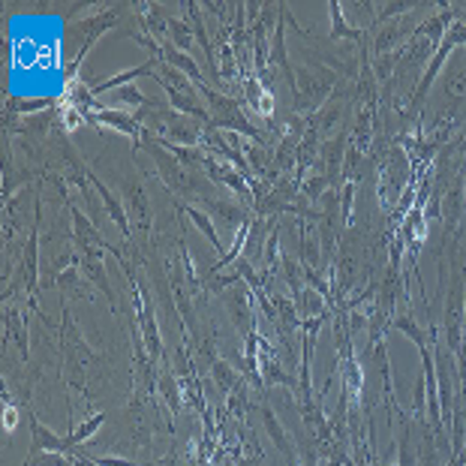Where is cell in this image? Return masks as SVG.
Segmentation results:
<instances>
[{
  "instance_id": "7",
  "label": "cell",
  "mask_w": 466,
  "mask_h": 466,
  "mask_svg": "<svg viewBox=\"0 0 466 466\" xmlns=\"http://www.w3.org/2000/svg\"><path fill=\"white\" fill-rule=\"evenodd\" d=\"M105 418H109L105 412H96V416H91L82 427H76L73 434L67 436V443L73 445V448H78V443H87V439H91V436L96 434V430H100V427L105 425Z\"/></svg>"
},
{
  "instance_id": "5",
  "label": "cell",
  "mask_w": 466,
  "mask_h": 466,
  "mask_svg": "<svg viewBox=\"0 0 466 466\" xmlns=\"http://www.w3.org/2000/svg\"><path fill=\"white\" fill-rule=\"evenodd\" d=\"M91 124H109V127L121 130V133H130V136L139 133L136 121L127 118V114H121V112H100V114H94V118H91Z\"/></svg>"
},
{
  "instance_id": "4",
  "label": "cell",
  "mask_w": 466,
  "mask_h": 466,
  "mask_svg": "<svg viewBox=\"0 0 466 466\" xmlns=\"http://www.w3.org/2000/svg\"><path fill=\"white\" fill-rule=\"evenodd\" d=\"M328 10H331V37L334 40H362V31H355L353 24H346V19H343V10H340V4L337 0H331L328 4Z\"/></svg>"
},
{
  "instance_id": "6",
  "label": "cell",
  "mask_w": 466,
  "mask_h": 466,
  "mask_svg": "<svg viewBox=\"0 0 466 466\" xmlns=\"http://www.w3.org/2000/svg\"><path fill=\"white\" fill-rule=\"evenodd\" d=\"M160 60H169L172 67H181L184 73H187L193 82H196L199 87H202V73L196 69V64H193V60L184 55V51H175L172 46H163V51H160Z\"/></svg>"
},
{
  "instance_id": "17",
  "label": "cell",
  "mask_w": 466,
  "mask_h": 466,
  "mask_svg": "<svg viewBox=\"0 0 466 466\" xmlns=\"http://www.w3.org/2000/svg\"><path fill=\"white\" fill-rule=\"evenodd\" d=\"M169 28H172V40L178 42L181 49H187V46H190V31H187V24H181V22H169Z\"/></svg>"
},
{
  "instance_id": "8",
  "label": "cell",
  "mask_w": 466,
  "mask_h": 466,
  "mask_svg": "<svg viewBox=\"0 0 466 466\" xmlns=\"http://www.w3.org/2000/svg\"><path fill=\"white\" fill-rule=\"evenodd\" d=\"M262 418H265V427H268L271 439L277 443V448L289 457V461H292V445H289V436L283 434V427H280V421L274 418V412H271V409L265 407V409H262Z\"/></svg>"
},
{
  "instance_id": "15",
  "label": "cell",
  "mask_w": 466,
  "mask_h": 466,
  "mask_svg": "<svg viewBox=\"0 0 466 466\" xmlns=\"http://www.w3.org/2000/svg\"><path fill=\"white\" fill-rule=\"evenodd\" d=\"M114 100H118V103H133V105H142V103H145V94L139 91L136 85H127V87H121V91L114 94Z\"/></svg>"
},
{
  "instance_id": "2",
  "label": "cell",
  "mask_w": 466,
  "mask_h": 466,
  "mask_svg": "<svg viewBox=\"0 0 466 466\" xmlns=\"http://www.w3.org/2000/svg\"><path fill=\"white\" fill-rule=\"evenodd\" d=\"M31 436H33L31 454H42V452H51V454H76V448L67 443V436L60 439L55 430H49L37 416H31Z\"/></svg>"
},
{
  "instance_id": "19",
  "label": "cell",
  "mask_w": 466,
  "mask_h": 466,
  "mask_svg": "<svg viewBox=\"0 0 466 466\" xmlns=\"http://www.w3.org/2000/svg\"><path fill=\"white\" fill-rule=\"evenodd\" d=\"M448 466H466V452L454 454V457H452V463H448Z\"/></svg>"
},
{
  "instance_id": "3",
  "label": "cell",
  "mask_w": 466,
  "mask_h": 466,
  "mask_svg": "<svg viewBox=\"0 0 466 466\" xmlns=\"http://www.w3.org/2000/svg\"><path fill=\"white\" fill-rule=\"evenodd\" d=\"M148 73H154V58L148 60V64H142V67L130 69V73H121V76H114V78H105V82L91 85V94H94V96H103L105 91H112V87H127L130 82H133V78L148 76Z\"/></svg>"
},
{
  "instance_id": "14",
  "label": "cell",
  "mask_w": 466,
  "mask_h": 466,
  "mask_svg": "<svg viewBox=\"0 0 466 466\" xmlns=\"http://www.w3.org/2000/svg\"><path fill=\"white\" fill-rule=\"evenodd\" d=\"M214 380H217V385H220V391H232L235 385H238V376H235V371L232 367H229L226 362H217L214 364Z\"/></svg>"
},
{
  "instance_id": "9",
  "label": "cell",
  "mask_w": 466,
  "mask_h": 466,
  "mask_svg": "<svg viewBox=\"0 0 466 466\" xmlns=\"http://www.w3.org/2000/svg\"><path fill=\"white\" fill-rule=\"evenodd\" d=\"M94 184H96V190H100V196H103V202H105V208H109V214L114 217V223H118V229H121V232H124V235H130V223H127V214H124V208H121L118 202H114V196H112V193L105 190L103 184L96 181V178H94Z\"/></svg>"
},
{
  "instance_id": "13",
  "label": "cell",
  "mask_w": 466,
  "mask_h": 466,
  "mask_svg": "<svg viewBox=\"0 0 466 466\" xmlns=\"http://www.w3.org/2000/svg\"><path fill=\"white\" fill-rule=\"evenodd\" d=\"M187 214L193 217V223L199 226V232H205V238L214 244V250H223V244H220V238H217V232H214V226H211V220L202 214V211H196V208H187Z\"/></svg>"
},
{
  "instance_id": "18",
  "label": "cell",
  "mask_w": 466,
  "mask_h": 466,
  "mask_svg": "<svg viewBox=\"0 0 466 466\" xmlns=\"http://www.w3.org/2000/svg\"><path fill=\"white\" fill-rule=\"evenodd\" d=\"M15 425H19V409H15V403L6 400L4 403V427L6 430H15Z\"/></svg>"
},
{
  "instance_id": "10",
  "label": "cell",
  "mask_w": 466,
  "mask_h": 466,
  "mask_svg": "<svg viewBox=\"0 0 466 466\" xmlns=\"http://www.w3.org/2000/svg\"><path fill=\"white\" fill-rule=\"evenodd\" d=\"M6 328H13L22 358H28V334H24V322H22L19 310H13V307H6Z\"/></svg>"
},
{
  "instance_id": "12",
  "label": "cell",
  "mask_w": 466,
  "mask_h": 466,
  "mask_svg": "<svg viewBox=\"0 0 466 466\" xmlns=\"http://www.w3.org/2000/svg\"><path fill=\"white\" fill-rule=\"evenodd\" d=\"M262 373H265L268 382H280V385H295L292 376H286L283 371H280V362L271 355H262Z\"/></svg>"
},
{
  "instance_id": "11",
  "label": "cell",
  "mask_w": 466,
  "mask_h": 466,
  "mask_svg": "<svg viewBox=\"0 0 466 466\" xmlns=\"http://www.w3.org/2000/svg\"><path fill=\"white\" fill-rule=\"evenodd\" d=\"M391 325H394V328H398V331H403V334H407V337H409L412 343H416L418 349H421V346H430L427 334L421 331V328H418V322H412L409 316H400V319H394Z\"/></svg>"
},
{
  "instance_id": "16",
  "label": "cell",
  "mask_w": 466,
  "mask_h": 466,
  "mask_svg": "<svg viewBox=\"0 0 466 466\" xmlns=\"http://www.w3.org/2000/svg\"><path fill=\"white\" fill-rule=\"evenodd\" d=\"M409 10H418V4H385L382 13L376 15V22H385V19H391V15H400V13H409Z\"/></svg>"
},
{
  "instance_id": "1",
  "label": "cell",
  "mask_w": 466,
  "mask_h": 466,
  "mask_svg": "<svg viewBox=\"0 0 466 466\" xmlns=\"http://www.w3.org/2000/svg\"><path fill=\"white\" fill-rule=\"evenodd\" d=\"M457 46H466V24H463V22H454L452 28L445 31V37H443V42H439V46H436V51H434V60H430V67H427L425 78H421V87L416 91V103H421V100H425V96H427L430 85L436 82L439 69H443V64H445L448 51L457 49Z\"/></svg>"
}]
</instances>
